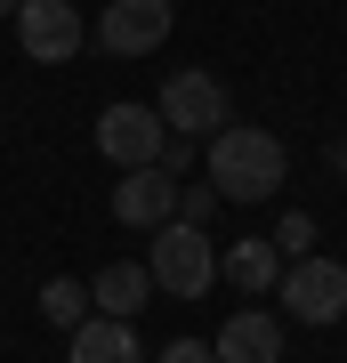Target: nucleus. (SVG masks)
I'll list each match as a JSON object with an SVG mask.
<instances>
[{
  "label": "nucleus",
  "mask_w": 347,
  "mask_h": 363,
  "mask_svg": "<svg viewBox=\"0 0 347 363\" xmlns=\"http://www.w3.org/2000/svg\"><path fill=\"white\" fill-rule=\"evenodd\" d=\"M210 186H219V202H267L283 186V138L258 121L210 130Z\"/></svg>",
  "instance_id": "1"
},
{
  "label": "nucleus",
  "mask_w": 347,
  "mask_h": 363,
  "mask_svg": "<svg viewBox=\"0 0 347 363\" xmlns=\"http://www.w3.org/2000/svg\"><path fill=\"white\" fill-rule=\"evenodd\" d=\"M145 274H154V291H170V298H202L210 274H219V250H210L202 226L170 218V226H154V259H145Z\"/></svg>",
  "instance_id": "2"
},
{
  "label": "nucleus",
  "mask_w": 347,
  "mask_h": 363,
  "mask_svg": "<svg viewBox=\"0 0 347 363\" xmlns=\"http://www.w3.org/2000/svg\"><path fill=\"white\" fill-rule=\"evenodd\" d=\"M283 315H299V323H339L347 315V267L339 259H291L283 267Z\"/></svg>",
  "instance_id": "3"
},
{
  "label": "nucleus",
  "mask_w": 347,
  "mask_h": 363,
  "mask_svg": "<svg viewBox=\"0 0 347 363\" xmlns=\"http://www.w3.org/2000/svg\"><path fill=\"white\" fill-rule=\"evenodd\" d=\"M162 145H170V121L154 113V105H105L97 113V154L105 162L145 169V162H162Z\"/></svg>",
  "instance_id": "4"
},
{
  "label": "nucleus",
  "mask_w": 347,
  "mask_h": 363,
  "mask_svg": "<svg viewBox=\"0 0 347 363\" xmlns=\"http://www.w3.org/2000/svg\"><path fill=\"white\" fill-rule=\"evenodd\" d=\"M170 25H178V9L170 0H114V9L97 16V49H114V57H154Z\"/></svg>",
  "instance_id": "5"
},
{
  "label": "nucleus",
  "mask_w": 347,
  "mask_h": 363,
  "mask_svg": "<svg viewBox=\"0 0 347 363\" xmlns=\"http://www.w3.org/2000/svg\"><path fill=\"white\" fill-rule=\"evenodd\" d=\"M154 113L170 121V138H210L226 121V89H219V73H170Z\"/></svg>",
  "instance_id": "6"
},
{
  "label": "nucleus",
  "mask_w": 347,
  "mask_h": 363,
  "mask_svg": "<svg viewBox=\"0 0 347 363\" xmlns=\"http://www.w3.org/2000/svg\"><path fill=\"white\" fill-rule=\"evenodd\" d=\"M16 40H25L33 65H65V57H81V9L73 0H25L16 9Z\"/></svg>",
  "instance_id": "7"
},
{
  "label": "nucleus",
  "mask_w": 347,
  "mask_h": 363,
  "mask_svg": "<svg viewBox=\"0 0 347 363\" xmlns=\"http://www.w3.org/2000/svg\"><path fill=\"white\" fill-rule=\"evenodd\" d=\"M114 218H121V226H170V218H178V186H170L162 162L121 169V186H114Z\"/></svg>",
  "instance_id": "8"
},
{
  "label": "nucleus",
  "mask_w": 347,
  "mask_h": 363,
  "mask_svg": "<svg viewBox=\"0 0 347 363\" xmlns=\"http://www.w3.org/2000/svg\"><path fill=\"white\" fill-rule=\"evenodd\" d=\"M210 355L219 363H283V323L275 315H226L219 323V339H210Z\"/></svg>",
  "instance_id": "9"
},
{
  "label": "nucleus",
  "mask_w": 347,
  "mask_h": 363,
  "mask_svg": "<svg viewBox=\"0 0 347 363\" xmlns=\"http://www.w3.org/2000/svg\"><path fill=\"white\" fill-rule=\"evenodd\" d=\"M145 298H154V274L129 267V259H121V267H97V283H89V307H97V315H121V323L145 307Z\"/></svg>",
  "instance_id": "10"
},
{
  "label": "nucleus",
  "mask_w": 347,
  "mask_h": 363,
  "mask_svg": "<svg viewBox=\"0 0 347 363\" xmlns=\"http://www.w3.org/2000/svg\"><path fill=\"white\" fill-rule=\"evenodd\" d=\"M138 331L121 323V315H89V323L73 331V363H138Z\"/></svg>",
  "instance_id": "11"
},
{
  "label": "nucleus",
  "mask_w": 347,
  "mask_h": 363,
  "mask_svg": "<svg viewBox=\"0 0 347 363\" xmlns=\"http://www.w3.org/2000/svg\"><path fill=\"white\" fill-rule=\"evenodd\" d=\"M219 274H226V283L243 291V298H258V291L275 283V274H283V259H275V242H258V234H250V242H226Z\"/></svg>",
  "instance_id": "12"
},
{
  "label": "nucleus",
  "mask_w": 347,
  "mask_h": 363,
  "mask_svg": "<svg viewBox=\"0 0 347 363\" xmlns=\"http://www.w3.org/2000/svg\"><path fill=\"white\" fill-rule=\"evenodd\" d=\"M40 315H49L57 331H81V323H89V283H73V274L40 283Z\"/></svg>",
  "instance_id": "13"
},
{
  "label": "nucleus",
  "mask_w": 347,
  "mask_h": 363,
  "mask_svg": "<svg viewBox=\"0 0 347 363\" xmlns=\"http://www.w3.org/2000/svg\"><path fill=\"white\" fill-rule=\"evenodd\" d=\"M210 210H219V186H178V218L186 226H202Z\"/></svg>",
  "instance_id": "14"
},
{
  "label": "nucleus",
  "mask_w": 347,
  "mask_h": 363,
  "mask_svg": "<svg viewBox=\"0 0 347 363\" xmlns=\"http://www.w3.org/2000/svg\"><path fill=\"white\" fill-rule=\"evenodd\" d=\"M154 363H219V355H210V339H170Z\"/></svg>",
  "instance_id": "15"
},
{
  "label": "nucleus",
  "mask_w": 347,
  "mask_h": 363,
  "mask_svg": "<svg viewBox=\"0 0 347 363\" xmlns=\"http://www.w3.org/2000/svg\"><path fill=\"white\" fill-rule=\"evenodd\" d=\"M315 242V218H307V210H291V218H283V242H275V250H307Z\"/></svg>",
  "instance_id": "16"
},
{
  "label": "nucleus",
  "mask_w": 347,
  "mask_h": 363,
  "mask_svg": "<svg viewBox=\"0 0 347 363\" xmlns=\"http://www.w3.org/2000/svg\"><path fill=\"white\" fill-rule=\"evenodd\" d=\"M186 162H194V138H170V145H162V169H170V178H178Z\"/></svg>",
  "instance_id": "17"
},
{
  "label": "nucleus",
  "mask_w": 347,
  "mask_h": 363,
  "mask_svg": "<svg viewBox=\"0 0 347 363\" xmlns=\"http://www.w3.org/2000/svg\"><path fill=\"white\" fill-rule=\"evenodd\" d=\"M331 169H339V178H347V138H339V145H331Z\"/></svg>",
  "instance_id": "18"
}]
</instances>
